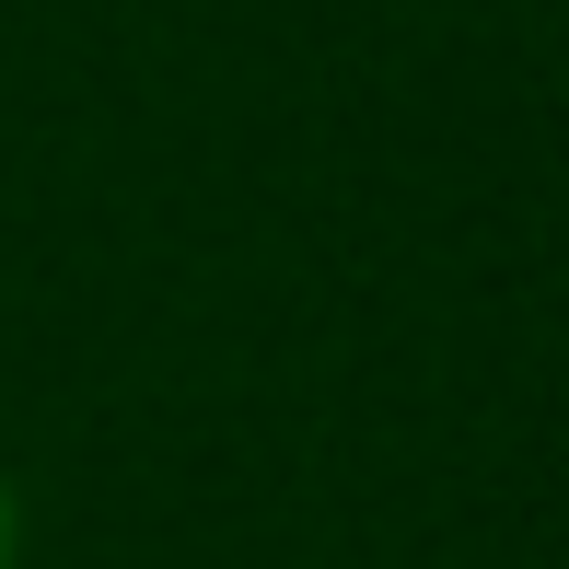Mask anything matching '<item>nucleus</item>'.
<instances>
[{"label": "nucleus", "mask_w": 569, "mask_h": 569, "mask_svg": "<svg viewBox=\"0 0 569 569\" xmlns=\"http://www.w3.org/2000/svg\"><path fill=\"white\" fill-rule=\"evenodd\" d=\"M23 558V500H12V477H0V569Z\"/></svg>", "instance_id": "obj_1"}]
</instances>
